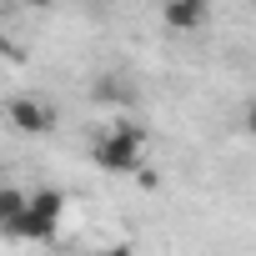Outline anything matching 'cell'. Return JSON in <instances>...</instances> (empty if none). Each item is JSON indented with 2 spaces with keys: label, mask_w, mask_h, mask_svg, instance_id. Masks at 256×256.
<instances>
[{
  "label": "cell",
  "mask_w": 256,
  "mask_h": 256,
  "mask_svg": "<svg viewBox=\"0 0 256 256\" xmlns=\"http://www.w3.org/2000/svg\"><path fill=\"white\" fill-rule=\"evenodd\" d=\"M106 256H136V251H131V246H110Z\"/></svg>",
  "instance_id": "cell-6"
},
{
  "label": "cell",
  "mask_w": 256,
  "mask_h": 256,
  "mask_svg": "<svg viewBox=\"0 0 256 256\" xmlns=\"http://www.w3.org/2000/svg\"><path fill=\"white\" fill-rule=\"evenodd\" d=\"M10 120L20 126V131H30V136H40V131H50L56 126V110L50 106H40V100H30V96H10Z\"/></svg>",
  "instance_id": "cell-2"
},
{
  "label": "cell",
  "mask_w": 256,
  "mask_h": 256,
  "mask_svg": "<svg viewBox=\"0 0 256 256\" xmlns=\"http://www.w3.org/2000/svg\"><path fill=\"white\" fill-rule=\"evenodd\" d=\"M26 211H30V216H40V221H56V226H60V211H66V196L46 186V191L26 196Z\"/></svg>",
  "instance_id": "cell-4"
},
{
  "label": "cell",
  "mask_w": 256,
  "mask_h": 256,
  "mask_svg": "<svg viewBox=\"0 0 256 256\" xmlns=\"http://www.w3.org/2000/svg\"><path fill=\"white\" fill-rule=\"evenodd\" d=\"M20 211H26V191L20 186H0V226H10Z\"/></svg>",
  "instance_id": "cell-5"
},
{
  "label": "cell",
  "mask_w": 256,
  "mask_h": 256,
  "mask_svg": "<svg viewBox=\"0 0 256 256\" xmlns=\"http://www.w3.org/2000/svg\"><path fill=\"white\" fill-rule=\"evenodd\" d=\"M206 6H201V0H176V6H166L161 10V20L171 26V30H196V26H206Z\"/></svg>",
  "instance_id": "cell-3"
},
{
  "label": "cell",
  "mask_w": 256,
  "mask_h": 256,
  "mask_svg": "<svg viewBox=\"0 0 256 256\" xmlns=\"http://www.w3.org/2000/svg\"><path fill=\"white\" fill-rule=\"evenodd\" d=\"M96 166L116 176H136L141 171V126L136 120H116L110 136L96 141Z\"/></svg>",
  "instance_id": "cell-1"
}]
</instances>
